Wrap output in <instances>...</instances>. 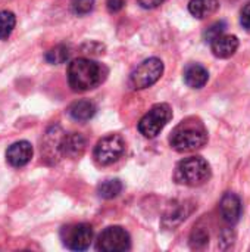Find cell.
<instances>
[{"mask_svg": "<svg viewBox=\"0 0 250 252\" xmlns=\"http://www.w3.org/2000/svg\"><path fill=\"white\" fill-rule=\"evenodd\" d=\"M125 151V142L119 134H109L100 139L94 148V159L100 165L116 162Z\"/></svg>", "mask_w": 250, "mask_h": 252, "instance_id": "cell-6", "label": "cell"}, {"mask_svg": "<svg viewBox=\"0 0 250 252\" xmlns=\"http://www.w3.org/2000/svg\"><path fill=\"white\" fill-rule=\"evenodd\" d=\"M72 6V12L75 15H87L93 10L94 6V0H72L71 3Z\"/></svg>", "mask_w": 250, "mask_h": 252, "instance_id": "cell-20", "label": "cell"}, {"mask_svg": "<svg viewBox=\"0 0 250 252\" xmlns=\"http://www.w3.org/2000/svg\"><path fill=\"white\" fill-rule=\"evenodd\" d=\"M122 192V183L118 179L102 182L97 188V193L103 199H113Z\"/></svg>", "mask_w": 250, "mask_h": 252, "instance_id": "cell-16", "label": "cell"}, {"mask_svg": "<svg viewBox=\"0 0 250 252\" xmlns=\"http://www.w3.org/2000/svg\"><path fill=\"white\" fill-rule=\"evenodd\" d=\"M16 24V18L10 10H1L0 12V40H6Z\"/></svg>", "mask_w": 250, "mask_h": 252, "instance_id": "cell-17", "label": "cell"}, {"mask_svg": "<svg viewBox=\"0 0 250 252\" xmlns=\"http://www.w3.org/2000/svg\"><path fill=\"white\" fill-rule=\"evenodd\" d=\"M174 177L177 183L184 186H202L211 177V167L202 157H190L177 165Z\"/></svg>", "mask_w": 250, "mask_h": 252, "instance_id": "cell-3", "label": "cell"}, {"mask_svg": "<svg viewBox=\"0 0 250 252\" xmlns=\"http://www.w3.org/2000/svg\"><path fill=\"white\" fill-rule=\"evenodd\" d=\"M209 80V72L199 63H192L184 71V81L192 89H202Z\"/></svg>", "mask_w": 250, "mask_h": 252, "instance_id": "cell-13", "label": "cell"}, {"mask_svg": "<svg viewBox=\"0 0 250 252\" xmlns=\"http://www.w3.org/2000/svg\"><path fill=\"white\" fill-rule=\"evenodd\" d=\"M106 75V68L87 58L74 59L68 66V83L74 92H87L97 87Z\"/></svg>", "mask_w": 250, "mask_h": 252, "instance_id": "cell-1", "label": "cell"}, {"mask_svg": "<svg viewBox=\"0 0 250 252\" xmlns=\"http://www.w3.org/2000/svg\"><path fill=\"white\" fill-rule=\"evenodd\" d=\"M225 28H227V25H225V22H224V21H220V22L212 24V25L205 31V40L211 43L214 38H217L218 35L224 34Z\"/></svg>", "mask_w": 250, "mask_h": 252, "instance_id": "cell-22", "label": "cell"}, {"mask_svg": "<svg viewBox=\"0 0 250 252\" xmlns=\"http://www.w3.org/2000/svg\"><path fill=\"white\" fill-rule=\"evenodd\" d=\"M124 4H125L124 0H108V1H106V7H108V10L112 12V13H116V12L122 10V9H124Z\"/></svg>", "mask_w": 250, "mask_h": 252, "instance_id": "cell-24", "label": "cell"}, {"mask_svg": "<svg viewBox=\"0 0 250 252\" xmlns=\"http://www.w3.org/2000/svg\"><path fill=\"white\" fill-rule=\"evenodd\" d=\"M62 241L72 251H85L93 241V227L87 223L66 226L62 230Z\"/></svg>", "mask_w": 250, "mask_h": 252, "instance_id": "cell-8", "label": "cell"}, {"mask_svg": "<svg viewBox=\"0 0 250 252\" xmlns=\"http://www.w3.org/2000/svg\"><path fill=\"white\" fill-rule=\"evenodd\" d=\"M137 1L144 9H155V7H158L159 4L164 3V0H137Z\"/></svg>", "mask_w": 250, "mask_h": 252, "instance_id": "cell-25", "label": "cell"}, {"mask_svg": "<svg viewBox=\"0 0 250 252\" xmlns=\"http://www.w3.org/2000/svg\"><path fill=\"white\" fill-rule=\"evenodd\" d=\"M85 146H87V140L84 139L83 134H80V133H69V134L62 136L59 151H60L62 157L75 159V158H80L84 154Z\"/></svg>", "mask_w": 250, "mask_h": 252, "instance_id": "cell-10", "label": "cell"}, {"mask_svg": "<svg viewBox=\"0 0 250 252\" xmlns=\"http://www.w3.org/2000/svg\"><path fill=\"white\" fill-rule=\"evenodd\" d=\"M220 9L218 0H190L189 10L197 19H205Z\"/></svg>", "mask_w": 250, "mask_h": 252, "instance_id": "cell-15", "label": "cell"}, {"mask_svg": "<svg viewBox=\"0 0 250 252\" xmlns=\"http://www.w3.org/2000/svg\"><path fill=\"white\" fill-rule=\"evenodd\" d=\"M239 49V38L230 34H221L211 41V50L217 58L227 59L233 56Z\"/></svg>", "mask_w": 250, "mask_h": 252, "instance_id": "cell-12", "label": "cell"}, {"mask_svg": "<svg viewBox=\"0 0 250 252\" xmlns=\"http://www.w3.org/2000/svg\"><path fill=\"white\" fill-rule=\"evenodd\" d=\"M169 143L181 154L197 151L208 143V130L199 118H186L172 130Z\"/></svg>", "mask_w": 250, "mask_h": 252, "instance_id": "cell-2", "label": "cell"}, {"mask_svg": "<svg viewBox=\"0 0 250 252\" xmlns=\"http://www.w3.org/2000/svg\"><path fill=\"white\" fill-rule=\"evenodd\" d=\"M164 74V62L158 58H149L143 61L130 75V87L134 90H143L153 86Z\"/></svg>", "mask_w": 250, "mask_h": 252, "instance_id": "cell-4", "label": "cell"}, {"mask_svg": "<svg viewBox=\"0 0 250 252\" xmlns=\"http://www.w3.org/2000/svg\"><path fill=\"white\" fill-rule=\"evenodd\" d=\"M131 239L125 229L119 226H112L105 229L97 239L96 248L102 252H122L130 250Z\"/></svg>", "mask_w": 250, "mask_h": 252, "instance_id": "cell-7", "label": "cell"}, {"mask_svg": "<svg viewBox=\"0 0 250 252\" xmlns=\"http://www.w3.org/2000/svg\"><path fill=\"white\" fill-rule=\"evenodd\" d=\"M32 146L27 140H19L10 145L6 151V159L12 167H24L27 165L32 158Z\"/></svg>", "mask_w": 250, "mask_h": 252, "instance_id": "cell-9", "label": "cell"}, {"mask_svg": "<svg viewBox=\"0 0 250 252\" xmlns=\"http://www.w3.org/2000/svg\"><path fill=\"white\" fill-rule=\"evenodd\" d=\"M220 211L228 224H236L242 217V201L236 193H225L220 204Z\"/></svg>", "mask_w": 250, "mask_h": 252, "instance_id": "cell-11", "label": "cell"}, {"mask_svg": "<svg viewBox=\"0 0 250 252\" xmlns=\"http://www.w3.org/2000/svg\"><path fill=\"white\" fill-rule=\"evenodd\" d=\"M68 114L75 121H88L96 114V105L90 100H77L68 108Z\"/></svg>", "mask_w": 250, "mask_h": 252, "instance_id": "cell-14", "label": "cell"}, {"mask_svg": "<svg viewBox=\"0 0 250 252\" xmlns=\"http://www.w3.org/2000/svg\"><path fill=\"white\" fill-rule=\"evenodd\" d=\"M187 214H189V211H186V205L184 207H181V205L174 207V210H171L164 217V223L167 226H175V224L181 223L183 220H186L187 219Z\"/></svg>", "mask_w": 250, "mask_h": 252, "instance_id": "cell-19", "label": "cell"}, {"mask_svg": "<svg viewBox=\"0 0 250 252\" xmlns=\"http://www.w3.org/2000/svg\"><path fill=\"white\" fill-rule=\"evenodd\" d=\"M190 244L193 248H203L209 242V235L205 229H196L190 238Z\"/></svg>", "mask_w": 250, "mask_h": 252, "instance_id": "cell-21", "label": "cell"}, {"mask_svg": "<svg viewBox=\"0 0 250 252\" xmlns=\"http://www.w3.org/2000/svg\"><path fill=\"white\" fill-rule=\"evenodd\" d=\"M69 49L63 44H59L53 49H50L47 53H46V61L49 63H55V65H59V63H63L68 61L69 58Z\"/></svg>", "mask_w": 250, "mask_h": 252, "instance_id": "cell-18", "label": "cell"}, {"mask_svg": "<svg viewBox=\"0 0 250 252\" xmlns=\"http://www.w3.org/2000/svg\"><path fill=\"white\" fill-rule=\"evenodd\" d=\"M240 22H242V25H243L245 30L250 31V1L243 7V10H242Z\"/></svg>", "mask_w": 250, "mask_h": 252, "instance_id": "cell-23", "label": "cell"}, {"mask_svg": "<svg viewBox=\"0 0 250 252\" xmlns=\"http://www.w3.org/2000/svg\"><path fill=\"white\" fill-rule=\"evenodd\" d=\"M171 118H172L171 106L167 103H158L153 108H150V111L140 120L139 131L144 137L153 139L164 130V127L169 123Z\"/></svg>", "mask_w": 250, "mask_h": 252, "instance_id": "cell-5", "label": "cell"}]
</instances>
